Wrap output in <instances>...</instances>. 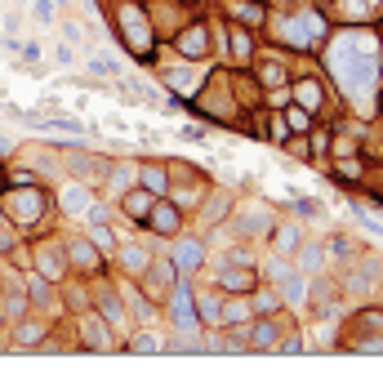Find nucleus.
Returning a JSON list of instances; mask_svg holds the SVG:
<instances>
[{"instance_id":"27","label":"nucleus","mask_w":383,"mask_h":392,"mask_svg":"<svg viewBox=\"0 0 383 392\" xmlns=\"http://www.w3.org/2000/svg\"><path fill=\"white\" fill-rule=\"evenodd\" d=\"M32 183H36L32 170H18V174H14V188H32Z\"/></svg>"},{"instance_id":"24","label":"nucleus","mask_w":383,"mask_h":392,"mask_svg":"<svg viewBox=\"0 0 383 392\" xmlns=\"http://www.w3.org/2000/svg\"><path fill=\"white\" fill-rule=\"evenodd\" d=\"M156 348H161V343H156L152 334H138V339H134V352H156Z\"/></svg>"},{"instance_id":"4","label":"nucleus","mask_w":383,"mask_h":392,"mask_svg":"<svg viewBox=\"0 0 383 392\" xmlns=\"http://www.w3.org/2000/svg\"><path fill=\"white\" fill-rule=\"evenodd\" d=\"M352 325H357V348H361V352H383V339H379L383 312H361Z\"/></svg>"},{"instance_id":"3","label":"nucleus","mask_w":383,"mask_h":392,"mask_svg":"<svg viewBox=\"0 0 383 392\" xmlns=\"http://www.w3.org/2000/svg\"><path fill=\"white\" fill-rule=\"evenodd\" d=\"M120 27H125V41H129V50H134V54H143V58H147V54H152V27L143 23V9H134V5H129L125 14H120Z\"/></svg>"},{"instance_id":"11","label":"nucleus","mask_w":383,"mask_h":392,"mask_svg":"<svg viewBox=\"0 0 383 392\" xmlns=\"http://www.w3.org/2000/svg\"><path fill=\"white\" fill-rule=\"evenodd\" d=\"M63 205H67L72 214L89 210V192H85V188H67V192H63Z\"/></svg>"},{"instance_id":"22","label":"nucleus","mask_w":383,"mask_h":392,"mask_svg":"<svg viewBox=\"0 0 383 392\" xmlns=\"http://www.w3.org/2000/svg\"><path fill=\"white\" fill-rule=\"evenodd\" d=\"M102 307H107L111 325H125V316H120V303H116V298H102Z\"/></svg>"},{"instance_id":"10","label":"nucleus","mask_w":383,"mask_h":392,"mask_svg":"<svg viewBox=\"0 0 383 392\" xmlns=\"http://www.w3.org/2000/svg\"><path fill=\"white\" fill-rule=\"evenodd\" d=\"M281 298L303 303V276H298V272H281Z\"/></svg>"},{"instance_id":"28","label":"nucleus","mask_w":383,"mask_h":392,"mask_svg":"<svg viewBox=\"0 0 383 392\" xmlns=\"http://www.w3.org/2000/svg\"><path fill=\"white\" fill-rule=\"evenodd\" d=\"M281 80H285L281 67H263V85H281Z\"/></svg>"},{"instance_id":"18","label":"nucleus","mask_w":383,"mask_h":392,"mask_svg":"<svg viewBox=\"0 0 383 392\" xmlns=\"http://www.w3.org/2000/svg\"><path fill=\"white\" fill-rule=\"evenodd\" d=\"M72 254H76V263H80V268H94V250H89L85 241H76V246H72Z\"/></svg>"},{"instance_id":"15","label":"nucleus","mask_w":383,"mask_h":392,"mask_svg":"<svg viewBox=\"0 0 383 392\" xmlns=\"http://www.w3.org/2000/svg\"><path fill=\"white\" fill-rule=\"evenodd\" d=\"M219 281H223V285H232V290H241V285H250L254 276H250V272H237V268H223Z\"/></svg>"},{"instance_id":"21","label":"nucleus","mask_w":383,"mask_h":392,"mask_svg":"<svg viewBox=\"0 0 383 392\" xmlns=\"http://www.w3.org/2000/svg\"><path fill=\"white\" fill-rule=\"evenodd\" d=\"M143 263H147V259H143V250H125V268H129V272H138Z\"/></svg>"},{"instance_id":"31","label":"nucleus","mask_w":383,"mask_h":392,"mask_svg":"<svg viewBox=\"0 0 383 392\" xmlns=\"http://www.w3.org/2000/svg\"><path fill=\"white\" fill-rule=\"evenodd\" d=\"M276 241H281V250H289L298 237H294V228H281V232H276Z\"/></svg>"},{"instance_id":"7","label":"nucleus","mask_w":383,"mask_h":392,"mask_svg":"<svg viewBox=\"0 0 383 392\" xmlns=\"http://www.w3.org/2000/svg\"><path fill=\"white\" fill-rule=\"evenodd\" d=\"M174 321H179V330H196V307H192V290L188 285L174 290Z\"/></svg>"},{"instance_id":"14","label":"nucleus","mask_w":383,"mask_h":392,"mask_svg":"<svg viewBox=\"0 0 383 392\" xmlns=\"http://www.w3.org/2000/svg\"><path fill=\"white\" fill-rule=\"evenodd\" d=\"M85 339H89V348H111V339L102 334V321H85Z\"/></svg>"},{"instance_id":"19","label":"nucleus","mask_w":383,"mask_h":392,"mask_svg":"<svg viewBox=\"0 0 383 392\" xmlns=\"http://www.w3.org/2000/svg\"><path fill=\"white\" fill-rule=\"evenodd\" d=\"M170 85L174 89H196V76L192 72H170Z\"/></svg>"},{"instance_id":"17","label":"nucleus","mask_w":383,"mask_h":392,"mask_svg":"<svg viewBox=\"0 0 383 392\" xmlns=\"http://www.w3.org/2000/svg\"><path fill=\"white\" fill-rule=\"evenodd\" d=\"M272 343H276V321H263L254 330V348H272Z\"/></svg>"},{"instance_id":"9","label":"nucleus","mask_w":383,"mask_h":392,"mask_svg":"<svg viewBox=\"0 0 383 392\" xmlns=\"http://www.w3.org/2000/svg\"><path fill=\"white\" fill-rule=\"evenodd\" d=\"M179 50L188 54V58L205 54V27H192V32H183V36H179Z\"/></svg>"},{"instance_id":"8","label":"nucleus","mask_w":383,"mask_h":392,"mask_svg":"<svg viewBox=\"0 0 383 392\" xmlns=\"http://www.w3.org/2000/svg\"><path fill=\"white\" fill-rule=\"evenodd\" d=\"M201 241H183L179 250H174V268H179V272H196V268H201Z\"/></svg>"},{"instance_id":"23","label":"nucleus","mask_w":383,"mask_h":392,"mask_svg":"<svg viewBox=\"0 0 383 392\" xmlns=\"http://www.w3.org/2000/svg\"><path fill=\"white\" fill-rule=\"evenodd\" d=\"M32 14L41 18V23H50V18H54V5H50V0H36V5H32Z\"/></svg>"},{"instance_id":"5","label":"nucleus","mask_w":383,"mask_h":392,"mask_svg":"<svg viewBox=\"0 0 383 392\" xmlns=\"http://www.w3.org/2000/svg\"><path fill=\"white\" fill-rule=\"evenodd\" d=\"M9 214H18V223H36L45 214V196L32 188H18V196L9 201Z\"/></svg>"},{"instance_id":"1","label":"nucleus","mask_w":383,"mask_h":392,"mask_svg":"<svg viewBox=\"0 0 383 392\" xmlns=\"http://www.w3.org/2000/svg\"><path fill=\"white\" fill-rule=\"evenodd\" d=\"M330 72L339 76V89L348 94L357 107H370L375 102V36L366 32H343L339 41L330 45Z\"/></svg>"},{"instance_id":"12","label":"nucleus","mask_w":383,"mask_h":392,"mask_svg":"<svg viewBox=\"0 0 383 392\" xmlns=\"http://www.w3.org/2000/svg\"><path fill=\"white\" fill-rule=\"evenodd\" d=\"M312 290H316V307H321V312H325V307H334V298H339V290H334V281H316Z\"/></svg>"},{"instance_id":"29","label":"nucleus","mask_w":383,"mask_h":392,"mask_svg":"<svg viewBox=\"0 0 383 392\" xmlns=\"http://www.w3.org/2000/svg\"><path fill=\"white\" fill-rule=\"evenodd\" d=\"M285 116H289V125H294V129H307V116H303V111H298V107H289Z\"/></svg>"},{"instance_id":"2","label":"nucleus","mask_w":383,"mask_h":392,"mask_svg":"<svg viewBox=\"0 0 383 392\" xmlns=\"http://www.w3.org/2000/svg\"><path fill=\"white\" fill-rule=\"evenodd\" d=\"M281 36L285 45H294V50H307V45H316L325 36V23L316 14H303V18H285L281 23Z\"/></svg>"},{"instance_id":"16","label":"nucleus","mask_w":383,"mask_h":392,"mask_svg":"<svg viewBox=\"0 0 383 392\" xmlns=\"http://www.w3.org/2000/svg\"><path fill=\"white\" fill-rule=\"evenodd\" d=\"M143 183H147V192H165V170H161V165H147Z\"/></svg>"},{"instance_id":"26","label":"nucleus","mask_w":383,"mask_h":392,"mask_svg":"<svg viewBox=\"0 0 383 392\" xmlns=\"http://www.w3.org/2000/svg\"><path fill=\"white\" fill-rule=\"evenodd\" d=\"M32 298H36V303H45V298H50V285H45L41 276H36V281H32Z\"/></svg>"},{"instance_id":"13","label":"nucleus","mask_w":383,"mask_h":392,"mask_svg":"<svg viewBox=\"0 0 383 392\" xmlns=\"http://www.w3.org/2000/svg\"><path fill=\"white\" fill-rule=\"evenodd\" d=\"M125 210L129 214H147V210H152V192H129L125 196Z\"/></svg>"},{"instance_id":"6","label":"nucleus","mask_w":383,"mask_h":392,"mask_svg":"<svg viewBox=\"0 0 383 392\" xmlns=\"http://www.w3.org/2000/svg\"><path fill=\"white\" fill-rule=\"evenodd\" d=\"M143 223H152V232H161V237H174V232H179V210L161 201V205H152V210H147Z\"/></svg>"},{"instance_id":"32","label":"nucleus","mask_w":383,"mask_h":392,"mask_svg":"<svg viewBox=\"0 0 383 392\" xmlns=\"http://www.w3.org/2000/svg\"><path fill=\"white\" fill-rule=\"evenodd\" d=\"M241 18H254V23H259V18H263V9H259V5H241Z\"/></svg>"},{"instance_id":"20","label":"nucleus","mask_w":383,"mask_h":392,"mask_svg":"<svg viewBox=\"0 0 383 392\" xmlns=\"http://www.w3.org/2000/svg\"><path fill=\"white\" fill-rule=\"evenodd\" d=\"M41 325H23V330H18V343H41Z\"/></svg>"},{"instance_id":"30","label":"nucleus","mask_w":383,"mask_h":392,"mask_svg":"<svg viewBox=\"0 0 383 392\" xmlns=\"http://www.w3.org/2000/svg\"><path fill=\"white\" fill-rule=\"evenodd\" d=\"M316 263H321V250L307 246V250H303V268H316Z\"/></svg>"},{"instance_id":"25","label":"nucleus","mask_w":383,"mask_h":392,"mask_svg":"<svg viewBox=\"0 0 383 392\" xmlns=\"http://www.w3.org/2000/svg\"><path fill=\"white\" fill-rule=\"evenodd\" d=\"M232 50H237V58H245V54H250V41H245V32H237V36H232Z\"/></svg>"},{"instance_id":"33","label":"nucleus","mask_w":383,"mask_h":392,"mask_svg":"<svg viewBox=\"0 0 383 392\" xmlns=\"http://www.w3.org/2000/svg\"><path fill=\"white\" fill-rule=\"evenodd\" d=\"M281 352H285V357H289V352H303V343H298V339H294V334H289V339L281 343Z\"/></svg>"}]
</instances>
